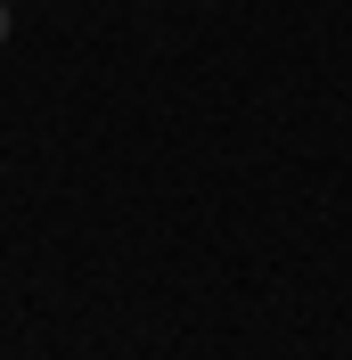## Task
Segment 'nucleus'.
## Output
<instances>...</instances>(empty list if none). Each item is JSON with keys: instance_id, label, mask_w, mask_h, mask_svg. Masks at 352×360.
<instances>
[{"instance_id": "obj_1", "label": "nucleus", "mask_w": 352, "mask_h": 360, "mask_svg": "<svg viewBox=\"0 0 352 360\" xmlns=\"http://www.w3.org/2000/svg\"><path fill=\"white\" fill-rule=\"evenodd\" d=\"M0 33H8V8H0Z\"/></svg>"}]
</instances>
